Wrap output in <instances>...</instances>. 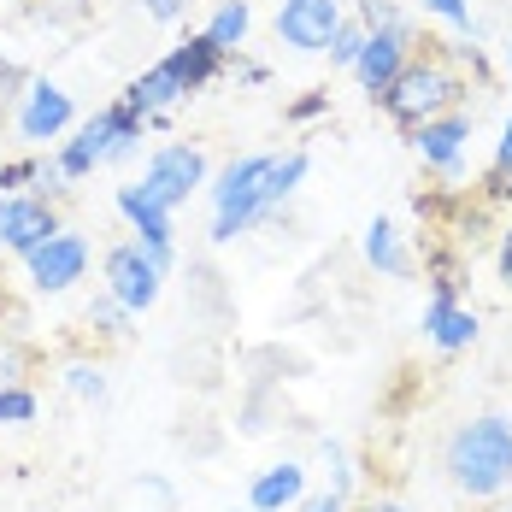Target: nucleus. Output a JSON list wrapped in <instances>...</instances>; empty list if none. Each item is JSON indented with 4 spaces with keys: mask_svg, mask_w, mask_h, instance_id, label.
I'll return each instance as SVG.
<instances>
[{
    "mask_svg": "<svg viewBox=\"0 0 512 512\" xmlns=\"http://www.w3.org/2000/svg\"><path fill=\"white\" fill-rule=\"evenodd\" d=\"M118 501H124V512H171L177 507V495H171L165 477H130Z\"/></svg>",
    "mask_w": 512,
    "mask_h": 512,
    "instance_id": "obj_20",
    "label": "nucleus"
},
{
    "mask_svg": "<svg viewBox=\"0 0 512 512\" xmlns=\"http://www.w3.org/2000/svg\"><path fill=\"white\" fill-rule=\"evenodd\" d=\"M359 512H407L401 501H371V507H359Z\"/></svg>",
    "mask_w": 512,
    "mask_h": 512,
    "instance_id": "obj_33",
    "label": "nucleus"
},
{
    "mask_svg": "<svg viewBox=\"0 0 512 512\" xmlns=\"http://www.w3.org/2000/svg\"><path fill=\"white\" fill-rule=\"evenodd\" d=\"M30 371H36V348H30L24 336L0 330V389H18V383H30Z\"/></svg>",
    "mask_w": 512,
    "mask_h": 512,
    "instance_id": "obj_19",
    "label": "nucleus"
},
{
    "mask_svg": "<svg viewBox=\"0 0 512 512\" xmlns=\"http://www.w3.org/2000/svg\"><path fill=\"white\" fill-rule=\"evenodd\" d=\"M359 48H365V24H359V18H342V30H336V36H330V65H336V71H354V59H359Z\"/></svg>",
    "mask_w": 512,
    "mask_h": 512,
    "instance_id": "obj_24",
    "label": "nucleus"
},
{
    "mask_svg": "<svg viewBox=\"0 0 512 512\" xmlns=\"http://www.w3.org/2000/svg\"><path fill=\"white\" fill-rule=\"evenodd\" d=\"M48 159H0V195H36Z\"/></svg>",
    "mask_w": 512,
    "mask_h": 512,
    "instance_id": "obj_23",
    "label": "nucleus"
},
{
    "mask_svg": "<svg viewBox=\"0 0 512 512\" xmlns=\"http://www.w3.org/2000/svg\"><path fill=\"white\" fill-rule=\"evenodd\" d=\"M301 495H307V465H301V460H277V465H265L254 483H248V507H254V512L301 507Z\"/></svg>",
    "mask_w": 512,
    "mask_h": 512,
    "instance_id": "obj_16",
    "label": "nucleus"
},
{
    "mask_svg": "<svg viewBox=\"0 0 512 512\" xmlns=\"http://www.w3.org/2000/svg\"><path fill=\"white\" fill-rule=\"evenodd\" d=\"M36 412H42V401H36V389H30V383L0 389V424H36Z\"/></svg>",
    "mask_w": 512,
    "mask_h": 512,
    "instance_id": "obj_25",
    "label": "nucleus"
},
{
    "mask_svg": "<svg viewBox=\"0 0 512 512\" xmlns=\"http://www.w3.org/2000/svg\"><path fill=\"white\" fill-rule=\"evenodd\" d=\"M448 477L471 501H495L512 489V418L483 412L448 436Z\"/></svg>",
    "mask_w": 512,
    "mask_h": 512,
    "instance_id": "obj_2",
    "label": "nucleus"
},
{
    "mask_svg": "<svg viewBox=\"0 0 512 512\" xmlns=\"http://www.w3.org/2000/svg\"><path fill=\"white\" fill-rule=\"evenodd\" d=\"M495 165L512 171V112H507V124H501V142H495Z\"/></svg>",
    "mask_w": 512,
    "mask_h": 512,
    "instance_id": "obj_31",
    "label": "nucleus"
},
{
    "mask_svg": "<svg viewBox=\"0 0 512 512\" xmlns=\"http://www.w3.org/2000/svg\"><path fill=\"white\" fill-rule=\"evenodd\" d=\"M412 154L424 159L430 171H442V177H460L465 165V142H471V118L465 112H442V118H424V124H412Z\"/></svg>",
    "mask_w": 512,
    "mask_h": 512,
    "instance_id": "obj_13",
    "label": "nucleus"
},
{
    "mask_svg": "<svg viewBox=\"0 0 512 512\" xmlns=\"http://www.w3.org/2000/svg\"><path fill=\"white\" fill-rule=\"evenodd\" d=\"M342 6L336 0H277V12H271V30H277V42L295 53H324L330 48V36L342 30Z\"/></svg>",
    "mask_w": 512,
    "mask_h": 512,
    "instance_id": "obj_10",
    "label": "nucleus"
},
{
    "mask_svg": "<svg viewBox=\"0 0 512 512\" xmlns=\"http://www.w3.org/2000/svg\"><path fill=\"white\" fill-rule=\"evenodd\" d=\"M89 265H95V248H89V236L83 230H53L42 248H30L24 254V271H30V289L36 295H65V289H77L83 277H89Z\"/></svg>",
    "mask_w": 512,
    "mask_h": 512,
    "instance_id": "obj_7",
    "label": "nucleus"
},
{
    "mask_svg": "<svg viewBox=\"0 0 512 512\" xmlns=\"http://www.w3.org/2000/svg\"><path fill=\"white\" fill-rule=\"evenodd\" d=\"M495 271H501V283H507V295H512V224L501 230V254H495Z\"/></svg>",
    "mask_w": 512,
    "mask_h": 512,
    "instance_id": "obj_29",
    "label": "nucleus"
},
{
    "mask_svg": "<svg viewBox=\"0 0 512 512\" xmlns=\"http://www.w3.org/2000/svg\"><path fill=\"white\" fill-rule=\"evenodd\" d=\"M301 512H348V501H342L336 489H324V495H312V501H301Z\"/></svg>",
    "mask_w": 512,
    "mask_h": 512,
    "instance_id": "obj_30",
    "label": "nucleus"
},
{
    "mask_svg": "<svg viewBox=\"0 0 512 512\" xmlns=\"http://www.w3.org/2000/svg\"><path fill=\"white\" fill-rule=\"evenodd\" d=\"M142 12H148L154 24H183V12H189V0H142Z\"/></svg>",
    "mask_w": 512,
    "mask_h": 512,
    "instance_id": "obj_28",
    "label": "nucleus"
},
{
    "mask_svg": "<svg viewBox=\"0 0 512 512\" xmlns=\"http://www.w3.org/2000/svg\"><path fill=\"white\" fill-rule=\"evenodd\" d=\"M507 71H512V42H507Z\"/></svg>",
    "mask_w": 512,
    "mask_h": 512,
    "instance_id": "obj_34",
    "label": "nucleus"
},
{
    "mask_svg": "<svg viewBox=\"0 0 512 512\" xmlns=\"http://www.w3.org/2000/svg\"><path fill=\"white\" fill-rule=\"evenodd\" d=\"M412 53H418V36H412V24H383V30H365V48L354 59V83L377 101L395 77H401V65H407Z\"/></svg>",
    "mask_w": 512,
    "mask_h": 512,
    "instance_id": "obj_9",
    "label": "nucleus"
},
{
    "mask_svg": "<svg viewBox=\"0 0 512 512\" xmlns=\"http://www.w3.org/2000/svg\"><path fill=\"white\" fill-rule=\"evenodd\" d=\"M312 171V154L307 148H277V154H242L230 159L218 177H212V242L230 248L236 236H248L254 224H265L277 206L289 201Z\"/></svg>",
    "mask_w": 512,
    "mask_h": 512,
    "instance_id": "obj_1",
    "label": "nucleus"
},
{
    "mask_svg": "<svg viewBox=\"0 0 512 512\" xmlns=\"http://www.w3.org/2000/svg\"><path fill=\"white\" fill-rule=\"evenodd\" d=\"M130 318H136V312L130 307H118V301H112V295H95V301H89V324H95V330H101L106 342H124V336H130Z\"/></svg>",
    "mask_w": 512,
    "mask_h": 512,
    "instance_id": "obj_22",
    "label": "nucleus"
},
{
    "mask_svg": "<svg viewBox=\"0 0 512 512\" xmlns=\"http://www.w3.org/2000/svg\"><path fill=\"white\" fill-rule=\"evenodd\" d=\"M112 206H118V218L130 224V236L142 248H154L165 265H177V212H165L154 195H142V183H118Z\"/></svg>",
    "mask_w": 512,
    "mask_h": 512,
    "instance_id": "obj_11",
    "label": "nucleus"
},
{
    "mask_svg": "<svg viewBox=\"0 0 512 512\" xmlns=\"http://www.w3.org/2000/svg\"><path fill=\"white\" fill-rule=\"evenodd\" d=\"M142 130H148V118L136 112L130 101H112L101 106L95 118H83V124H71V142H59V177L65 183H83V177H95L101 165H118V159H130L142 148Z\"/></svg>",
    "mask_w": 512,
    "mask_h": 512,
    "instance_id": "obj_4",
    "label": "nucleus"
},
{
    "mask_svg": "<svg viewBox=\"0 0 512 512\" xmlns=\"http://www.w3.org/2000/svg\"><path fill=\"white\" fill-rule=\"evenodd\" d=\"M65 395H77V401H106V365L101 359H71L65 365Z\"/></svg>",
    "mask_w": 512,
    "mask_h": 512,
    "instance_id": "obj_21",
    "label": "nucleus"
},
{
    "mask_svg": "<svg viewBox=\"0 0 512 512\" xmlns=\"http://www.w3.org/2000/svg\"><path fill=\"white\" fill-rule=\"evenodd\" d=\"M330 112V95L324 89H312V95H301V101H289V118L295 124H312V118H324Z\"/></svg>",
    "mask_w": 512,
    "mask_h": 512,
    "instance_id": "obj_27",
    "label": "nucleus"
},
{
    "mask_svg": "<svg viewBox=\"0 0 512 512\" xmlns=\"http://www.w3.org/2000/svg\"><path fill=\"white\" fill-rule=\"evenodd\" d=\"M224 59H230V53H218V48H212V42L201 36V30H195V36H183V42H171V48L159 53V65L177 77V89H183L189 101H195L201 89H212V83H218Z\"/></svg>",
    "mask_w": 512,
    "mask_h": 512,
    "instance_id": "obj_14",
    "label": "nucleus"
},
{
    "mask_svg": "<svg viewBox=\"0 0 512 512\" xmlns=\"http://www.w3.org/2000/svg\"><path fill=\"white\" fill-rule=\"evenodd\" d=\"M165 277H171V265H165L154 248H142L136 236H130V242H112V248H106V259H101L106 295H112L118 307H130L136 318L159 307V295H165Z\"/></svg>",
    "mask_w": 512,
    "mask_h": 512,
    "instance_id": "obj_5",
    "label": "nucleus"
},
{
    "mask_svg": "<svg viewBox=\"0 0 512 512\" xmlns=\"http://www.w3.org/2000/svg\"><path fill=\"white\" fill-rule=\"evenodd\" d=\"M206 177H212V165H206V154L195 142H159L136 183H142V195H154L165 212H177V206H189L206 189Z\"/></svg>",
    "mask_w": 512,
    "mask_h": 512,
    "instance_id": "obj_6",
    "label": "nucleus"
},
{
    "mask_svg": "<svg viewBox=\"0 0 512 512\" xmlns=\"http://www.w3.org/2000/svg\"><path fill=\"white\" fill-rule=\"evenodd\" d=\"M77 124V101H71V89L65 83H53V77H30L24 89H18V112H12V130L24 136V142H59L65 130Z\"/></svg>",
    "mask_w": 512,
    "mask_h": 512,
    "instance_id": "obj_8",
    "label": "nucleus"
},
{
    "mask_svg": "<svg viewBox=\"0 0 512 512\" xmlns=\"http://www.w3.org/2000/svg\"><path fill=\"white\" fill-rule=\"evenodd\" d=\"M424 336H430L442 354H465V348L483 336V324H477V312L460 307L454 295H430V307H424Z\"/></svg>",
    "mask_w": 512,
    "mask_h": 512,
    "instance_id": "obj_15",
    "label": "nucleus"
},
{
    "mask_svg": "<svg viewBox=\"0 0 512 512\" xmlns=\"http://www.w3.org/2000/svg\"><path fill=\"white\" fill-rule=\"evenodd\" d=\"M59 230V212L42 195H0V254L24 259Z\"/></svg>",
    "mask_w": 512,
    "mask_h": 512,
    "instance_id": "obj_12",
    "label": "nucleus"
},
{
    "mask_svg": "<svg viewBox=\"0 0 512 512\" xmlns=\"http://www.w3.org/2000/svg\"><path fill=\"white\" fill-rule=\"evenodd\" d=\"M430 18H442L448 30H460V36H477V18H471V0H418Z\"/></svg>",
    "mask_w": 512,
    "mask_h": 512,
    "instance_id": "obj_26",
    "label": "nucleus"
},
{
    "mask_svg": "<svg viewBox=\"0 0 512 512\" xmlns=\"http://www.w3.org/2000/svg\"><path fill=\"white\" fill-rule=\"evenodd\" d=\"M336 6H342V12H348V6H354V0H336Z\"/></svg>",
    "mask_w": 512,
    "mask_h": 512,
    "instance_id": "obj_35",
    "label": "nucleus"
},
{
    "mask_svg": "<svg viewBox=\"0 0 512 512\" xmlns=\"http://www.w3.org/2000/svg\"><path fill=\"white\" fill-rule=\"evenodd\" d=\"M12 312V277H6V259H0V318Z\"/></svg>",
    "mask_w": 512,
    "mask_h": 512,
    "instance_id": "obj_32",
    "label": "nucleus"
},
{
    "mask_svg": "<svg viewBox=\"0 0 512 512\" xmlns=\"http://www.w3.org/2000/svg\"><path fill=\"white\" fill-rule=\"evenodd\" d=\"M248 30H254V0H218V6H212V18L201 24V36L218 53H242Z\"/></svg>",
    "mask_w": 512,
    "mask_h": 512,
    "instance_id": "obj_18",
    "label": "nucleus"
},
{
    "mask_svg": "<svg viewBox=\"0 0 512 512\" xmlns=\"http://www.w3.org/2000/svg\"><path fill=\"white\" fill-rule=\"evenodd\" d=\"M359 254H365L371 271H383V277H412V259H407V248H401V230H395L389 218H371V224H365Z\"/></svg>",
    "mask_w": 512,
    "mask_h": 512,
    "instance_id": "obj_17",
    "label": "nucleus"
},
{
    "mask_svg": "<svg viewBox=\"0 0 512 512\" xmlns=\"http://www.w3.org/2000/svg\"><path fill=\"white\" fill-rule=\"evenodd\" d=\"M377 101H383V112H389L401 130H412V124H424V118L460 112L465 77H460V65L442 53V42H430V36H424V53H412L407 65H401V77H395Z\"/></svg>",
    "mask_w": 512,
    "mask_h": 512,
    "instance_id": "obj_3",
    "label": "nucleus"
},
{
    "mask_svg": "<svg viewBox=\"0 0 512 512\" xmlns=\"http://www.w3.org/2000/svg\"><path fill=\"white\" fill-rule=\"evenodd\" d=\"M242 512H254V507H242Z\"/></svg>",
    "mask_w": 512,
    "mask_h": 512,
    "instance_id": "obj_36",
    "label": "nucleus"
}]
</instances>
